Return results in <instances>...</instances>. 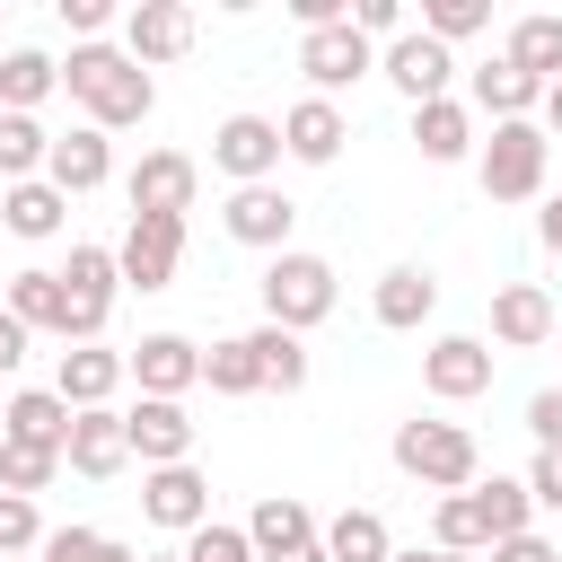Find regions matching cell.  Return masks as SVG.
Masks as SVG:
<instances>
[{"mask_svg": "<svg viewBox=\"0 0 562 562\" xmlns=\"http://www.w3.org/2000/svg\"><path fill=\"white\" fill-rule=\"evenodd\" d=\"M61 88L88 105V123H97V132H123V123H149V114H158V79H149L123 44H70Z\"/></svg>", "mask_w": 562, "mask_h": 562, "instance_id": "6da1fadb", "label": "cell"}, {"mask_svg": "<svg viewBox=\"0 0 562 562\" xmlns=\"http://www.w3.org/2000/svg\"><path fill=\"white\" fill-rule=\"evenodd\" d=\"M395 474H413L422 492H474L483 483V448H474V430L465 422H395Z\"/></svg>", "mask_w": 562, "mask_h": 562, "instance_id": "7a4b0ae2", "label": "cell"}, {"mask_svg": "<svg viewBox=\"0 0 562 562\" xmlns=\"http://www.w3.org/2000/svg\"><path fill=\"white\" fill-rule=\"evenodd\" d=\"M255 290H263V325L307 334V325H325V316H334V263H325V255H307V246L272 255Z\"/></svg>", "mask_w": 562, "mask_h": 562, "instance_id": "3957f363", "label": "cell"}, {"mask_svg": "<svg viewBox=\"0 0 562 562\" xmlns=\"http://www.w3.org/2000/svg\"><path fill=\"white\" fill-rule=\"evenodd\" d=\"M544 158H553L544 123H492V140L474 149V184L492 202H536L544 193Z\"/></svg>", "mask_w": 562, "mask_h": 562, "instance_id": "277c9868", "label": "cell"}, {"mask_svg": "<svg viewBox=\"0 0 562 562\" xmlns=\"http://www.w3.org/2000/svg\"><path fill=\"white\" fill-rule=\"evenodd\" d=\"M281 123L272 114H228L220 132H211V167L228 176V184H272L281 176Z\"/></svg>", "mask_w": 562, "mask_h": 562, "instance_id": "5b68a950", "label": "cell"}, {"mask_svg": "<svg viewBox=\"0 0 562 562\" xmlns=\"http://www.w3.org/2000/svg\"><path fill=\"white\" fill-rule=\"evenodd\" d=\"M220 228H228L237 246H255V255H290L299 202H290L281 184H228V202H220Z\"/></svg>", "mask_w": 562, "mask_h": 562, "instance_id": "8992f818", "label": "cell"}, {"mask_svg": "<svg viewBox=\"0 0 562 562\" xmlns=\"http://www.w3.org/2000/svg\"><path fill=\"white\" fill-rule=\"evenodd\" d=\"M299 70H307V88L316 97H342L351 79H369L378 70V44L342 18V26H316V35H299Z\"/></svg>", "mask_w": 562, "mask_h": 562, "instance_id": "52a82bcc", "label": "cell"}, {"mask_svg": "<svg viewBox=\"0 0 562 562\" xmlns=\"http://www.w3.org/2000/svg\"><path fill=\"white\" fill-rule=\"evenodd\" d=\"M378 70L395 79V97H404V105H439V97H448V79H457V53H448L439 35H422V26H404V35L378 53Z\"/></svg>", "mask_w": 562, "mask_h": 562, "instance_id": "ba28073f", "label": "cell"}, {"mask_svg": "<svg viewBox=\"0 0 562 562\" xmlns=\"http://www.w3.org/2000/svg\"><path fill=\"white\" fill-rule=\"evenodd\" d=\"M114 263H123V290H167L176 281V263H184V220H149V211H132V228H123V246H114Z\"/></svg>", "mask_w": 562, "mask_h": 562, "instance_id": "9c48e42d", "label": "cell"}, {"mask_svg": "<svg viewBox=\"0 0 562 562\" xmlns=\"http://www.w3.org/2000/svg\"><path fill=\"white\" fill-rule=\"evenodd\" d=\"M492 342L483 334H439L430 351H422V386L439 395V404H474V395H492Z\"/></svg>", "mask_w": 562, "mask_h": 562, "instance_id": "30bf717a", "label": "cell"}, {"mask_svg": "<svg viewBox=\"0 0 562 562\" xmlns=\"http://www.w3.org/2000/svg\"><path fill=\"white\" fill-rule=\"evenodd\" d=\"M193 193H202V167H193L184 149H149V158L123 176V202H132V211H149V220H184V211H193Z\"/></svg>", "mask_w": 562, "mask_h": 562, "instance_id": "8fae6325", "label": "cell"}, {"mask_svg": "<svg viewBox=\"0 0 562 562\" xmlns=\"http://www.w3.org/2000/svg\"><path fill=\"white\" fill-rule=\"evenodd\" d=\"M140 518L167 527V536L211 527V483H202V465H149V474H140Z\"/></svg>", "mask_w": 562, "mask_h": 562, "instance_id": "7c38bea8", "label": "cell"}, {"mask_svg": "<svg viewBox=\"0 0 562 562\" xmlns=\"http://www.w3.org/2000/svg\"><path fill=\"white\" fill-rule=\"evenodd\" d=\"M123 360H132L140 395H167V404H184V395L202 386V342H193V334H140Z\"/></svg>", "mask_w": 562, "mask_h": 562, "instance_id": "4fadbf2b", "label": "cell"}, {"mask_svg": "<svg viewBox=\"0 0 562 562\" xmlns=\"http://www.w3.org/2000/svg\"><path fill=\"white\" fill-rule=\"evenodd\" d=\"M553 334H562V316H553L544 281H501L492 290V342L501 351H544Z\"/></svg>", "mask_w": 562, "mask_h": 562, "instance_id": "5bb4252c", "label": "cell"}, {"mask_svg": "<svg viewBox=\"0 0 562 562\" xmlns=\"http://www.w3.org/2000/svg\"><path fill=\"white\" fill-rule=\"evenodd\" d=\"M123 430H132V457H140V474H149V465H193V413H184V404H167V395H140V404L123 413Z\"/></svg>", "mask_w": 562, "mask_h": 562, "instance_id": "9a60e30c", "label": "cell"}, {"mask_svg": "<svg viewBox=\"0 0 562 562\" xmlns=\"http://www.w3.org/2000/svg\"><path fill=\"white\" fill-rule=\"evenodd\" d=\"M123 53L149 70V61H184L193 53V9L184 0H140L123 9Z\"/></svg>", "mask_w": 562, "mask_h": 562, "instance_id": "2e32d148", "label": "cell"}, {"mask_svg": "<svg viewBox=\"0 0 562 562\" xmlns=\"http://www.w3.org/2000/svg\"><path fill=\"white\" fill-rule=\"evenodd\" d=\"M132 378V360L123 351H105V342H70L61 351V378H53V395L70 404V413H97V404H114V386Z\"/></svg>", "mask_w": 562, "mask_h": 562, "instance_id": "e0dca14e", "label": "cell"}, {"mask_svg": "<svg viewBox=\"0 0 562 562\" xmlns=\"http://www.w3.org/2000/svg\"><path fill=\"white\" fill-rule=\"evenodd\" d=\"M70 422H79V413H70L53 386H18V395L0 404V439H9V448H53V457H61V448H70Z\"/></svg>", "mask_w": 562, "mask_h": 562, "instance_id": "ac0fdd59", "label": "cell"}, {"mask_svg": "<svg viewBox=\"0 0 562 562\" xmlns=\"http://www.w3.org/2000/svg\"><path fill=\"white\" fill-rule=\"evenodd\" d=\"M61 465H70V474H88V483L123 474V465H132V430H123V413H114V404L79 413V422H70V448H61Z\"/></svg>", "mask_w": 562, "mask_h": 562, "instance_id": "d6986e66", "label": "cell"}, {"mask_svg": "<svg viewBox=\"0 0 562 562\" xmlns=\"http://www.w3.org/2000/svg\"><path fill=\"white\" fill-rule=\"evenodd\" d=\"M342 140H351V123H342V105H334V97H299V105L281 114V149H290L299 167H334V158H342Z\"/></svg>", "mask_w": 562, "mask_h": 562, "instance_id": "ffe728a7", "label": "cell"}, {"mask_svg": "<svg viewBox=\"0 0 562 562\" xmlns=\"http://www.w3.org/2000/svg\"><path fill=\"white\" fill-rule=\"evenodd\" d=\"M430 307H439V281H430L422 263H386V272H378V290H369V316H378L386 334H422V325H430Z\"/></svg>", "mask_w": 562, "mask_h": 562, "instance_id": "44dd1931", "label": "cell"}, {"mask_svg": "<svg viewBox=\"0 0 562 562\" xmlns=\"http://www.w3.org/2000/svg\"><path fill=\"white\" fill-rule=\"evenodd\" d=\"M105 176H114V140H105L97 123H79V132H53L44 184H61V193H97Z\"/></svg>", "mask_w": 562, "mask_h": 562, "instance_id": "7402d4cb", "label": "cell"}, {"mask_svg": "<svg viewBox=\"0 0 562 562\" xmlns=\"http://www.w3.org/2000/svg\"><path fill=\"white\" fill-rule=\"evenodd\" d=\"M325 527H316V509L299 501V492H272V501H255V518H246V544H255V562H272V553H299V544H316Z\"/></svg>", "mask_w": 562, "mask_h": 562, "instance_id": "603a6c76", "label": "cell"}, {"mask_svg": "<svg viewBox=\"0 0 562 562\" xmlns=\"http://www.w3.org/2000/svg\"><path fill=\"white\" fill-rule=\"evenodd\" d=\"M474 105H483L492 123H536V105H544V79H527L509 53H492V61L474 70Z\"/></svg>", "mask_w": 562, "mask_h": 562, "instance_id": "cb8c5ba5", "label": "cell"}, {"mask_svg": "<svg viewBox=\"0 0 562 562\" xmlns=\"http://www.w3.org/2000/svg\"><path fill=\"white\" fill-rule=\"evenodd\" d=\"M413 149H422L430 167H457V158H474V105H465V97L413 105Z\"/></svg>", "mask_w": 562, "mask_h": 562, "instance_id": "d4e9b609", "label": "cell"}, {"mask_svg": "<svg viewBox=\"0 0 562 562\" xmlns=\"http://www.w3.org/2000/svg\"><path fill=\"white\" fill-rule=\"evenodd\" d=\"M26 334H61L70 325V290H61V272H44V263H26V272H9V299H0Z\"/></svg>", "mask_w": 562, "mask_h": 562, "instance_id": "484cf974", "label": "cell"}, {"mask_svg": "<svg viewBox=\"0 0 562 562\" xmlns=\"http://www.w3.org/2000/svg\"><path fill=\"white\" fill-rule=\"evenodd\" d=\"M0 220H9V237H26V246H35V237H61L70 193L44 184V176H35V184H0Z\"/></svg>", "mask_w": 562, "mask_h": 562, "instance_id": "4316f807", "label": "cell"}, {"mask_svg": "<svg viewBox=\"0 0 562 562\" xmlns=\"http://www.w3.org/2000/svg\"><path fill=\"white\" fill-rule=\"evenodd\" d=\"M53 88H61V61L53 53H35V44H9L0 53V114H35Z\"/></svg>", "mask_w": 562, "mask_h": 562, "instance_id": "83f0119b", "label": "cell"}, {"mask_svg": "<svg viewBox=\"0 0 562 562\" xmlns=\"http://www.w3.org/2000/svg\"><path fill=\"white\" fill-rule=\"evenodd\" d=\"M246 342H255L263 395H299V386H307V334H290V325H255Z\"/></svg>", "mask_w": 562, "mask_h": 562, "instance_id": "f1b7e54d", "label": "cell"}, {"mask_svg": "<svg viewBox=\"0 0 562 562\" xmlns=\"http://www.w3.org/2000/svg\"><path fill=\"white\" fill-rule=\"evenodd\" d=\"M501 53H509L527 79H544V88H553V79H562V18H553V9H527V18L509 26V44H501Z\"/></svg>", "mask_w": 562, "mask_h": 562, "instance_id": "f546056e", "label": "cell"}, {"mask_svg": "<svg viewBox=\"0 0 562 562\" xmlns=\"http://www.w3.org/2000/svg\"><path fill=\"white\" fill-rule=\"evenodd\" d=\"M325 562H395V536L378 509H342L325 518Z\"/></svg>", "mask_w": 562, "mask_h": 562, "instance_id": "4dcf8cb0", "label": "cell"}, {"mask_svg": "<svg viewBox=\"0 0 562 562\" xmlns=\"http://www.w3.org/2000/svg\"><path fill=\"white\" fill-rule=\"evenodd\" d=\"M53 158V132L35 114H0V184H35Z\"/></svg>", "mask_w": 562, "mask_h": 562, "instance_id": "1f68e13d", "label": "cell"}, {"mask_svg": "<svg viewBox=\"0 0 562 562\" xmlns=\"http://www.w3.org/2000/svg\"><path fill=\"white\" fill-rule=\"evenodd\" d=\"M202 386H211V395H263L255 342H246V334H220V342L202 351Z\"/></svg>", "mask_w": 562, "mask_h": 562, "instance_id": "d6a6232c", "label": "cell"}, {"mask_svg": "<svg viewBox=\"0 0 562 562\" xmlns=\"http://www.w3.org/2000/svg\"><path fill=\"white\" fill-rule=\"evenodd\" d=\"M430 544H439V553H492L483 501H474V492H448V501L430 509Z\"/></svg>", "mask_w": 562, "mask_h": 562, "instance_id": "836d02e7", "label": "cell"}, {"mask_svg": "<svg viewBox=\"0 0 562 562\" xmlns=\"http://www.w3.org/2000/svg\"><path fill=\"white\" fill-rule=\"evenodd\" d=\"M474 501H483V527H492V544H501V536H527V518H536V501H527V474H492V483H474Z\"/></svg>", "mask_w": 562, "mask_h": 562, "instance_id": "e575fe53", "label": "cell"}, {"mask_svg": "<svg viewBox=\"0 0 562 562\" xmlns=\"http://www.w3.org/2000/svg\"><path fill=\"white\" fill-rule=\"evenodd\" d=\"M53 474H61V457H53V448H9V439H0V492L35 501V492H44Z\"/></svg>", "mask_w": 562, "mask_h": 562, "instance_id": "d590c367", "label": "cell"}, {"mask_svg": "<svg viewBox=\"0 0 562 562\" xmlns=\"http://www.w3.org/2000/svg\"><path fill=\"white\" fill-rule=\"evenodd\" d=\"M483 26H492L483 0H422V35H439V44H465V35H483Z\"/></svg>", "mask_w": 562, "mask_h": 562, "instance_id": "8d00e7d4", "label": "cell"}, {"mask_svg": "<svg viewBox=\"0 0 562 562\" xmlns=\"http://www.w3.org/2000/svg\"><path fill=\"white\" fill-rule=\"evenodd\" d=\"M9 553H44V518H35V501H18V492H0V562Z\"/></svg>", "mask_w": 562, "mask_h": 562, "instance_id": "74e56055", "label": "cell"}, {"mask_svg": "<svg viewBox=\"0 0 562 562\" xmlns=\"http://www.w3.org/2000/svg\"><path fill=\"white\" fill-rule=\"evenodd\" d=\"M184 562H255V544H246V527L211 518V527H193V536H184Z\"/></svg>", "mask_w": 562, "mask_h": 562, "instance_id": "f35d334b", "label": "cell"}, {"mask_svg": "<svg viewBox=\"0 0 562 562\" xmlns=\"http://www.w3.org/2000/svg\"><path fill=\"white\" fill-rule=\"evenodd\" d=\"M105 553H114V536H97V527H44L35 562H105Z\"/></svg>", "mask_w": 562, "mask_h": 562, "instance_id": "ab89813d", "label": "cell"}, {"mask_svg": "<svg viewBox=\"0 0 562 562\" xmlns=\"http://www.w3.org/2000/svg\"><path fill=\"white\" fill-rule=\"evenodd\" d=\"M61 26H70L79 44H105V26H114V0H61Z\"/></svg>", "mask_w": 562, "mask_h": 562, "instance_id": "60d3db41", "label": "cell"}, {"mask_svg": "<svg viewBox=\"0 0 562 562\" xmlns=\"http://www.w3.org/2000/svg\"><path fill=\"white\" fill-rule=\"evenodd\" d=\"M527 430H536V448H562V386L527 395Z\"/></svg>", "mask_w": 562, "mask_h": 562, "instance_id": "b9f144b4", "label": "cell"}, {"mask_svg": "<svg viewBox=\"0 0 562 562\" xmlns=\"http://www.w3.org/2000/svg\"><path fill=\"white\" fill-rule=\"evenodd\" d=\"M527 501H536V509H562V448H536V465H527Z\"/></svg>", "mask_w": 562, "mask_h": 562, "instance_id": "7bdbcfd3", "label": "cell"}, {"mask_svg": "<svg viewBox=\"0 0 562 562\" xmlns=\"http://www.w3.org/2000/svg\"><path fill=\"white\" fill-rule=\"evenodd\" d=\"M351 26H360L369 44H378V35L395 44V35H404V9H395V0H351Z\"/></svg>", "mask_w": 562, "mask_h": 562, "instance_id": "ee69618b", "label": "cell"}, {"mask_svg": "<svg viewBox=\"0 0 562 562\" xmlns=\"http://www.w3.org/2000/svg\"><path fill=\"white\" fill-rule=\"evenodd\" d=\"M483 562H562V553H553V544H544V536L527 527V536H501V544H492Z\"/></svg>", "mask_w": 562, "mask_h": 562, "instance_id": "f6af8a7d", "label": "cell"}, {"mask_svg": "<svg viewBox=\"0 0 562 562\" xmlns=\"http://www.w3.org/2000/svg\"><path fill=\"white\" fill-rule=\"evenodd\" d=\"M26 342H35V334H26V325H18V316H9V307H0V378H9V369H18V360H26Z\"/></svg>", "mask_w": 562, "mask_h": 562, "instance_id": "bcb514c9", "label": "cell"}, {"mask_svg": "<svg viewBox=\"0 0 562 562\" xmlns=\"http://www.w3.org/2000/svg\"><path fill=\"white\" fill-rule=\"evenodd\" d=\"M536 237H544V255H562V193L536 211Z\"/></svg>", "mask_w": 562, "mask_h": 562, "instance_id": "7dc6e473", "label": "cell"}, {"mask_svg": "<svg viewBox=\"0 0 562 562\" xmlns=\"http://www.w3.org/2000/svg\"><path fill=\"white\" fill-rule=\"evenodd\" d=\"M536 114H544V140H553V132H562V79L544 88V105H536Z\"/></svg>", "mask_w": 562, "mask_h": 562, "instance_id": "c3c4849f", "label": "cell"}, {"mask_svg": "<svg viewBox=\"0 0 562 562\" xmlns=\"http://www.w3.org/2000/svg\"><path fill=\"white\" fill-rule=\"evenodd\" d=\"M272 562H325V536H316V544H299V553H272Z\"/></svg>", "mask_w": 562, "mask_h": 562, "instance_id": "681fc988", "label": "cell"}, {"mask_svg": "<svg viewBox=\"0 0 562 562\" xmlns=\"http://www.w3.org/2000/svg\"><path fill=\"white\" fill-rule=\"evenodd\" d=\"M430 562H474V553H439V544H430Z\"/></svg>", "mask_w": 562, "mask_h": 562, "instance_id": "f907efd6", "label": "cell"}, {"mask_svg": "<svg viewBox=\"0 0 562 562\" xmlns=\"http://www.w3.org/2000/svg\"><path fill=\"white\" fill-rule=\"evenodd\" d=\"M140 562H184V553H140Z\"/></svg>", "mask_w": 562, "mask_h": 562, "instance_id": "816d5d0a", "label": "cell"}, {"mask_svg": "<svg viewBox=\"0 0 562 562\" xmlns=\"http://www.w3.org/2000/svg\"><path fill=\"white\" fill-rule=\"evenodd\" d=\"M9 562H35V553H9Z\"/></svg>", "mask_w": 562, "mask_h": 562, "instance_id": "f5cc1de1", "label": "cell"}, {"mask_svg": "<svg viewBox=\"0 0 562 562\" xmlns=\"http://www.w3.org/2000/svg\"><path fill=\"white\" fill-rule=\"evenodd\" d=\"M0 53H9V44H0Z\"/></svg>", "mask_w": 562, "mask_h": 562, "instance_id": "db71d44e", "label": "cell"}, {"mask_svg": "<svg viewBox=\"0 0 562 562\" xmlns=\"http://www.w3.org/2000/svg\"><path fill=\"white\" fill-rule=\"evenodd\" d=\"M553 342H562V334H553Z\"/></svg>", "mask_w": 562, "mask_h": 562, "instance_id": "11a10c76", "label": "cell"}]
</instances>
